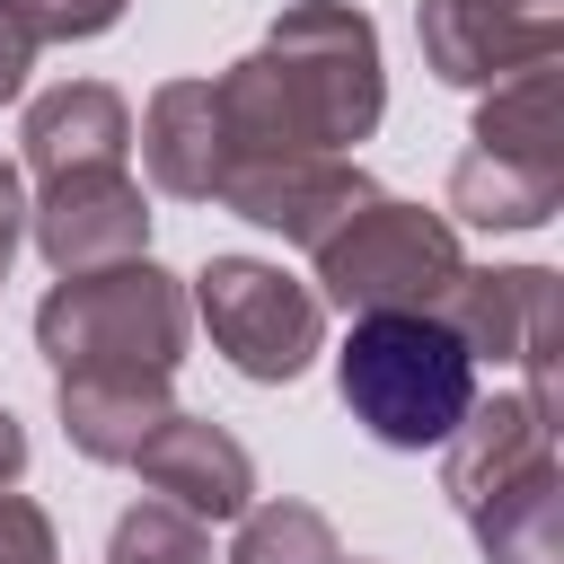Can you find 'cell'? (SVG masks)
Returning <instances> with one entry per match:
<instances>
[{
	"instance_id": "7c38bea8",
	"label": "cell",
	"mask_w": 564,
	"mask_h": 564,
	"mask_svg": "<svg viewBox=\"0 0 564 564\" xmlns=\"http://www.w3.org/2000/svg\"><path fill=\"white\" fill-rule=\"evenodd\" d=\"M18 150H26L35 185L79 176V167H123V150H132V106H123L106 79H62V88H44V97L26 106Z\"/></svg>"
},
{
	"instance_id": "8992f818",
	"label": "cell",
	"mask_w": 564,
	"mask_h": 564,
	"mask_svg": "<svg viewBox=\"0 0 564 564\" xmlns=\"http://www.w3.org/2000/svg\"><path fill=\"white\" fill-rule=\"evenodd\" d=\"M441 326L467 344V361H494V370H520L529 405L555 414V344H564V317H555V273L546 264H467Z\"/></svg>"
},
{
	"instance_id": "e0dca14e",
	"label": "cell",
	"mask_w": 564,
	"mask_h": 564,
	"mask_svg": "<svg viewBox=\"0 0 564 564\" xmlns=\"http://www.w3.org/2000/svg\"><path fill=\"white\" fill-rule=\"evenodd\" d=\"M229 564H344V538L317 502H247Z\"/></svg>"
},
{
	"instance_id": "4fadbf2b",
	"label": "cell",
	"mask_w": 564,
	"mask_h": 564,
	"mask_svg": "<svg viewBox=\"0 0 564 564\" xmlns=\"http://www.w3.org/2000/svg\"><path fill=\"white\" fill-rule=\"evenodd\" d=\"M141 159H150V185L176 194V203H212L220 167H229V141H220V106H212V79H167L141 115Z\"/></svg>"
},
{
	"instance_id": "3957f363",
	"label": "cell",
	"mask_w": 564,
	"mask_h": 564,
	"mask_svg": "<svg viewBox=\"0 0 564 564\" xmlns=\"http://www.w3.org/2000/svg\"><path fill=\"white\" fill-rule=\"evenodd\" d=\"M335 388L379 449H441L476 405V361L441 317H352Z\"/></svg>"
},
{
	"instance_id": "7a4b0ae2",
	"label": "cell",
	"mask_w": 564,
	"mask_h": 564,
	"mask_svg": "<svg viewBox=\"0 0 564 564\" xmlns=\"http://www.w3.org/2000/svg\"><path fill=\"white\" fill-rule=\"evenodd\" d=\"M194 335V300L167 264L132 256V264H97V273H62L35 308V352L62 379H106V388H176Z\"/></svg>"
},
{
	"instance_id": "5b68a950",
	"label": "cell",
	"mask_w": 564,
	"mask_h": 564,
	"mask_svg": "<svg viewBox=\"0 0 564 564\" xmlns=\"http://www.w3.org/2000/svg\"><path fill=\"white\" fill-rule=\"evenodd\" d=\"M194 308L212 326V352L256 388H282L326 352V300L264 256H212L194 273Z\"/></svg>"
},
{
	"instance_id": "d6986e66",
	"label": "cell",
	"mask_w": 564,
	"mask_h": 564,
	"mask_svg": "<svg viewBox=\"0 0 564 564\" xmlns=\"http://www.w3.org/2000/svg\"><path fill=\"white\" fill-rule=\"evenodd\" d=\"M132 0H0V26H18L26 44H88L123 18Z\"/></svg>"
},
{
	"instance_id": "44dd1931",
	"label": "cell",
	"mask_w": 564,
	"mask_h": 564,
	"mask_svg": "<svg viewBox=\"0 0 564 564\" xmlns=\"http://www.w3.org/2000/svg\"><path fill=\"white\" fill-rule=\"evenodd\" d=\"M18 238H26V176L0 159V282H9V256H18Z\"/></svg>"
},
{
	"instance_id": "ba28073f",
	"label": "cell",
	"mask_w": 564,
	"mask_h": 564,
	"mask_svg": "<svg viewBox=\"0 0 564 564\" xmlns=\"http://www.w3.org/2000/svg\"><path fill=\"white\" fill-rule=\"evenodd\" d=\"M26 238L44 247L53 273H97V264H132L150 256V194L123 167H79L53 176L26 203Z\"/></svg>"
},
{
	"instance_id": "cb8c5ba5",
	"label": "cell",
	"mask_w": 564,
	"mask_h": 564,
	"mask_svg": "<svg viewBox=\"0 0 564 564\" xmlns=\"http://www.w3.org/2000/svg\"><path fill=\"white\" fill-rule=\"evenodd\" d=\"M555 9H564V0H555Z\"/></svg>"
},
{
	"instance_id": "603a6c76",
	"label": "cell",
	"mask_w": 564,
	"mask_h": 564,
	"mask_svg": "<svg viewBox=\"0 0 564 564\" xmlns=\"http://www.w3.org/2000/svg\"><path fill=\"white\" fill-rule=\"evenodd\" d=\"M18 476H26V423H18L9 405H0V494H9Z\"/></svg>"
},
{
	"instance_id": "8fae6325",
	"label": "cell",
	"mask_w": 564,
	"mask_h": 564,
	"mask_svg": "<svg viewBox=\"0 0 564 564\" xmlns=\"http://www.w3.org/2000/svg\"><path fill=\"white\" fill-rule=\"evenodd\" d=\"M529 467H555V414H538L529 397H476L441 441V494L458 502V520L502 485H520Z\"/></svg>"
},
{
	"instance_id": "2e32d148",
	"label": "cell",
	"mask_w": 564,
	"mask_h": 564,
	"mask_svg": "<svg viewBox=\"0 0 564 564\" xmlns=\"http://www.w3.org/2000/svg\"><path fill=\"white\" fill-rule=\"evenodd\" d=\"M485 564H564V467H529L494 502L467 511Z\"/></svg>"
},
{
	"instance_id": "ffe728a7",
	"label": "cell",
	"mask_w": 564,
	"mask_h": 564,
	"mask_svg": "<svg viewBox=\"0 0 564 564\" xmlns=\"http://www.w3.org/2000/svg\"><path fill=\"white\" fill-rule=\"evenodd\" d=\"M0 564H62L44 502H26V494H0Z\"/></svg>"
},
{
	"instance_id": "ac0fdd59",
	"label": "cell",
	"mask_w": 564,
	"mask_h": 564,
	"mask_svg": "<svg viewBox=\"0 0 564 564\" xmlns=\"http://www.w3.org/2000/svg\"><path fill=\"white\" fill-rule=\"evenodd\" d=\"M106 564H212V529L176 502H132L106 538Z\"/></svg>"
},
{
	"instance_id": "9a60e30c",
	"label": "cell",
	"mask_w": 564,
	"mask_h": 564,
	"mask_svg": "<svg viewBox=\"0 0 564 564\" xmlns=\"http://www.w3.org/2000/svg\"><path fill=\"white\" fill-rule=\"evenodd\" d=\"M53 405H62L70 449H79V458H97V467H132V458H141V441L176 414V397H167V388H106V379H62V388H53Z\"/></svg>"
},
{
	"instance_id": "277c9868",
	"label": "cell",
	"mask_w": 564,
	"mask_h": 564,
	"mask_svg": "<svg viewBox=\"0 0 564 564\" xmlns=\"http://www.w3.org/2000/svg\"><path fill=\"white\" fill-rule=\"evenodd\" d=\"M308 256H317V291L344 317H441L467 273L458 220L397 194H370L361 212H344Z\"/></svg>"
},
{
	"instance_id": "7402d4cb",
	"label": "cell",
	"mask_w": 564,
	"mask_h": 564,
	"mask_svg": "<svg viewBox=\"0 0 564 564\" xmlns=\"http://www.w3.org/2000/svg\"><path fill=\"white\" fill-rule=\"evenodd\" d=\"M26 70H35V44H26L18 26H0V106L26 97Z\"/></svg>"
},
{
	"instance_id": "52a82bcc",
	"label": "cell",
	"mask_w": 564,
	"mask_h": 564,
	"mask_svg": "<svg viewBox=\"0 0 564 564\" xmlns=\"http://www.w3.org/2000/svg\"><path fill=\"white\" fill-rule=\"evenodd\" d=\"M423 70L441 88H502L520 70H546L564 53V9L555 0H423L414 9Z\"/></svg>"
},
{
	"instance_id": "5bb4252c",
	"label": "cell",
	"mask_w": 564,
	"mask_h": 564,
	"mask_svg": "<svg viewBox=\"0 0 564 564\" xmlns=\"http://www.w3.org/2000/svg\"><path fill=\"white\" fill-rule=\"evenodd\" d=\"M449 212H458L467 229H546V220L564 212V167L467 141L458 167H449Z\"/></svg>"
},
{
	"instance_id": "30bf717a",
	"label": "cell",
	"mask_w": 564,
	"mask_h": 564,
	"mask_svg": "<svg viewBox=\"0 0 564 564\" xmlns=\"http://www.w3.org/2000/svg\"><path fill=\"white\" fill-rule=\"evenodd\" d=\"M141 485L159 494V502H176L185 520H238L247 502H256V458H247V441L238 432H220V423H203V414H167L150 441H141Z\"/></svg>"
},
{
	"instance_id": "9c48e42d",
	"label": "cell",
	"mask_w": 564,
	"mask_h": 564,
	"mask_svg": "<svg viewBox=\"0 0 564 564\" xmlns=\"http://www.w3.org/2000/svg\"><path fill=\"white\" fill-rule=\"evenodd\" d=\"M379 185L361 159H247V167H220V212L291 238V247H317L344 212H361Z\"/></svg>"
},
{
	"instance_id": "6da1fadb",
	"label": "cell",
	"mask_w": 564,
	"mask_h": 564,
	"mask_svg": "<svg viewBox=\"0 0 564 564\" xmlns=\"http://www.w3.org/2000/svg\"><path fill=\"white\" fill-rule=\"evenodd\" d=\"M229 167L247 159H344L388 115L379 26L352 0H282L264 44L212 79ZM220 194V185H212Z\"/></svg>"
}]
</instances>
